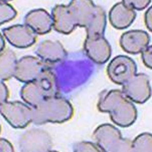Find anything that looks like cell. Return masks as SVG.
I'll return each instance as SVG.
<instances>
[{"instance_id":"cell-1","label":"cell","mask_w":152,"mask_h":152,"mask_svg":"<svg viewBox=\"0 0 152 152\" xmlns=\"http://www.w3.org/2000/svg\"><path fill=\"white\" fill-rule=\"evenodd\" d=\"M134 61L125 55H119L111 61L107 68L108 74L114 80L122 83L132 78L136 74Z\"/></svg>"},{"instance_id":"cell-2","label":"cell","mask_w":152,"mask_h":152,"mask_svg":"<svg viewBox=\"0 0 152 152\" xmlns=\"http://www.w3.org/2000/svg\"><path fill=\"white\" fill-rule=\"evenodd\" d=\"M150 38L145 31L133 30L125 32L122 35L120 44L121 48L127 53L136 54L141 53L148 46Z\"/></svg>"},{"instance_id":"cell-3","label":"cell","mask_w":152,"mask_h":152,"mask_svg":"<svg viewBox=\"0 0 152 152\" xmlns=\"http://www.w3.org/2000/svg\"><path fill=\"white\" fill-rule=\"evenodd\" d=\"M85 48L89 57L98 63L106 62L111 55L110 47L102 36L87 37Z\"/></svg>"},{"instance_id":"cell-4","label":"cell","mask_w":152,"mask_h":152,"mask_svg":"<svg viewBox=\"0 0 152 152\" xmlns=\"http://www.w3.org/2000/svg\"><path fill=\"white\" fill-rule=\"evenodd\" d=\"M136 12L125 4L123 1L116 4L109 14L111 24L118 30L126 28L132 24L136 17Z\"/></svg>"},{"instance_id":"cell-5","label":"cell","mask_w":152,"mask_h":152,"mask_svg":"<svg viewBox=\"0 0 152 152\" xmlns=\"http://www.w3.org/2000/svg\"><path fill=\"white\" fill-rule=\"evenodd\" d=\"M132 79L133 82L128 86V93L134 100L144 101L149 95L147 76L144 74H136Z\"/></svg>"},{"instance_id":"cell-6","label":"cell","mask_w":152,"mask_h":152,"mask_svg":"<svg viewBox=\"0 0 152 152\" xmlns=\"http://www.w3.org/2000/svg\"><path fill=\"white\" fill-rule=\"evenodd\" d=\"M125 4L133 10H141L145 9L151 3V1H123Z\"/></svg>"},{"instance_id":"cell-7","label":"cell","mask_w":152,"mask_h":152,"mask_svg":"<svg viewBox=\"0 0 152 152\" xmlns=\"http://www.w3.org/2000/svg\"><path fill=\"white\" fill-rule=\"evenodd\" d=\"M152 47L148 46L141 53L143 63L145 66L149 69L152 68Z\"/></svg>"},{"instance_id":"cell-8","label":"cell","mask_w":152,"mask_h":152,"mask_svg":"<svg viewBox=\"0 0 152 152\" xmlns=\"http://www.w3.org/2000/svg\"><path fill=\"white\" fill-rule=\"evenodd\" d=\"M152 7H149L145 14V23L147 28L149 31H152Z\"/></svg>"}]
</instances>
